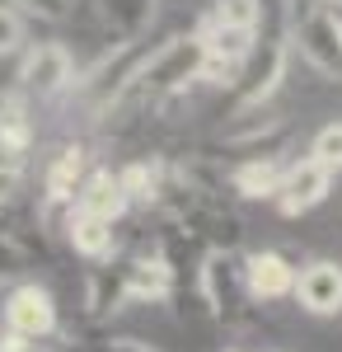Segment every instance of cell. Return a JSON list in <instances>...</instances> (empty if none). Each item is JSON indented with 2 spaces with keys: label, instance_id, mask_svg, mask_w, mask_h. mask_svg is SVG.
<instances>
[{
  "label": "cell",
  "instance_id": "cell-1",
  "mask_svg": "<svg viewBox=\"0 0 342 352\" xmlns=\"http://www.w3.org/2000/svg\"><path fill=\"white\" fill-rule=\"evenodd\" d=\"M202 61H207L202 38H197V33H174V38L155 43L150 52L141 56L132 80H136V89L146 94V104L155 109L164 99H179L192 85H202Z\"/></svg>",
  "mask_w": 342,
  "mask_h": 352
},
{
  "label": "cell",
  "instance_id": "cell-2",
  "mask_svg": "<svg viewBox=\"0 0 342 352\" xmlns=\"http://www.w3.org/2000/svg\"><path fill=\"white\" fill-rule=\"evenodd\" d=\"M197 296L211 310V320L220 324H244L253 296H249V277H244V254L239 249H211L197 268Z\"/></svg>",
  "mask_w": 342,
  "mask_h": 352
},
{
  "label": "cell",
  "instance_id": "cell-3",
  "mask_svg": "<svg viewBox=\"0 0 342 352\" xmlns=\"http://www.w3.org/2000/svg\"><path fill=\"white\" fill-rule=\"evenodd\" d=\"M80 61L66 43H33L19 56V94L24 99H61L66 89H76Z\"/></svg>",
  "mask_w": 342,
  "mask_h": 352
},
{
  "label": "cell",
  "instance_id": "cell-4",
  "mask_svg": "<svg viewBox=\"0 0 342 352\" xmlns=\"http://www.w3.org/2000/svg\"><path fill=\"white\" fill-rule=\"evenodd\" d=\"M290 52H295V47H290V33H267L258 56L249 61L244 85H239L235 113H263L267 104H272V94L282 89V80H286V71H290Z\"/></svg>",
  "mask_w": 342,
  "mask_h": 352
},
{
  "label": "cell",
  "instance_id": "cell-5",
  "mask_svg": "<svg viewBox=\"0 0 342 352\" xmlns=\"http://www.w3.org/2000/svg\"><path fill=\"white\" fill-rule=\"evenodd\" d=\"M290 47L300 52V61L310 71L328 76V80H342V28L333 24V14L323 5L290 24Z\"/></svg>",
  "mask_w": 342,
  "mask_h": 352
},
{
  "label": "cell",
  "instance_id": "cell-6",
  "mask_svg": "<svg viewBox=\"0 0 342 352\" xmlns=\"http://www.w3.org/2000/svg\"><path fill=\"white\" fill-rule=\"evenodd\" d=\"M132 305L127 296V263L113 258V263H94L80 282V320L84 324H113L122 310Z\"/></svg>",
  "mask_w": 342,
  "mask_h": 352
},
{
  "label": "cell",
  "instance_id": "cell-7",
  "mask_svg": "<svg viewBox=\"0 0 342 352\" xmlns=\"http://www.w3.org/2000/svg\"><path fill=\"white\" fill-rule=\"evenodd\" d=\"M0 320H5V329H14V333L28 338V343L52 338L56 324H61L56 296L43 287V282H19V287L5 296V305H0Z\"/></svg>",
  "mask_w": 342,
  "mask_h": 352
},
{
  "label": "cell",
  "instance_id": "cell-8",
  "mask_svg": "<svg viewBox=\"0 0 342 352\" xmlns=\"http://www.w3.org/2000/svg\"><path fill=\"white\" fill-rule=\"evenodd\" d=\"M89 10L108 47H136L146 28L155 24L159 0H89Z\"/></svg>",
  "mask_w": 342,
  "mask_h": 352
},
{
  "label": "cell",
  "instance_id": "cell-9",
  "mask_svg": "<svg viewBox=\"0 0 342 352\" xmlns=\"http://www.w3.org/2000/svg\"><path fill=\"white\" fill-rule=\"evenodd\" d=\"M122 263H127V296H132V305H164L179 292V272L164 263L155 240L141 244L132 258H122Z\"/></svg>",
  "mask_w": 342,
  "mask_h": 352
},
{
  "label": "cell",
  "instance_id": "cell-10",
  "mask_svg": "<svg viewBox=\"0 0 342 352\" xmlns=\"http://www.w3.org/2000/svg\"><path fill=\"white\" fill-rule=\"evenodd\" d=\"M328 188H333V174H328L319 160L300 155V160H290L286 174H282L277 212H282V217H305V212H315L319 202L328 197Z\"/></svg>",
  "mask_w": 342,
  "mask_h": 352
},
{
  "label": "cell",
  "instance_id": "cell-11",
  "mask_svg": "<svg viewBox=\"0 0 342 352\" xmlns=\"http://www.w3.org/2000/svg\"><path fill=\"white\" fill-rule=\"evenodd\" d=\"M295 300H300V310H310L319 320L342 315V263H333V258L305 263L300 282H295Z\"/></svg>",
  "mask_w": 342,
  "mask_h": 352
},
{
  "label": "cell",
  "instance_id": "cell-12",
  "mask_svg": "<svg viewBox=\"0 0 342 352\" xmlns=\"http://www.w3.org/2000/svg\"><path fill=\"white\" fill-rule=\"evenodd\" d=\"M244 277H249V296L253 300H286V296H295V282H300L290 258H282L277 249L244 254Z\"/></svg>",
  "mask_w": 342,
  "mask_h": 352
},
{
  "label": "cell",
  "instance_id": "cell-13",
  "mask_svg": "<svg viewBox=\"0 0 342 352\" xmlns=\"http://www.w3.org/2000/svg\"><path fill=\"white\" fill-rule=\"evenodd\" d=\"M76 212H84V217H99V221H113V226L132 212V202H127V192H122L117 169L94 164V174L84 179V188H80V197H76Z\"/></svg>",
  "mask_w": 342,
  "mask_h": 352
},
{
  "label": "cell",
  "instance_id": "cell-14",
  "mask_svg": "<svg viewBox=\"0 0 342 352\" xmlns=\"http://www.w3.org/2000/svg\"><path fill=\"white\" fill-rule=\"evenodd\" d=\"M61 235H66V244L76 249L89 268H94V263H113V258H117V226H113V221L71 212V221H66V230H61Z\"/></svg>",
  "mask_w": 342,
  "mask_h": 352
},
{
  "label": "cell",
  "instance_id": "cell-15",
  "mask_svg": "<svg viewBox=\"0 0 342 352\" xmlns=\"http://www.w3.org/2000/svg\"><path fill=\"white\" fill-rule=\"evenodd\" d=\"M282 174H286L282 160H235L230 164V188L244 202H277Z\"/></svg>",
  "mask_w": 342,
  "mask_h": 352
},
{
  "label": "cell",
  "instance_id": "cell-16",
  "mask_svg": "<svg viewBox=\"0 0 342 352\" xmlns=\"http://www.w3.org/2000/svg\"><path fill=\"white\" fill-rule=\"evenodd\" d=\"M202 14H207V19H216V24L253 28V33H263V24H267V0H211Z\"/></svg>",
  "mask_w": 342,
  "mask_h": 352
},
{
  "label": "cell",
  "instance_id": "cell-17",
  "mask_svg": "<svg viewBox=\"0 0 342 352\" xmlns=\"http://www.w3.org/2000/svg\"><path fill=\"white\" fill-rule=\"evenodd\" d=\"M310 160H319L328 174H342V122H323L315 136H310Z\"/></svg>",
  "mask_w": 342,
  "mask_h": 352
},
{
  "label": "cell",
  "instance_id": "cell-18",
  "mask_svg": "<svg viewBox=\"0 0 342 352\" xmlns=\"http://www.w3.org/2000/svg\"><path fill=\"white\" fill-rule=\"evenodd\" d=\"M24 43H28V19L14 10V5L0 0V56H14Z\"/></svg>",
  "mask_w": 342,
  "mask_h": 352
},
{
  "label": "cell",
  "instance_id": "cell-19",
  "mask_svg": "<svg viewBox=\"0 0 342 352\" xmlns=\"http://www.w3.org/2000/svg\"><path fill=\"white\" fill-rule=\"evenodd\" d=\"M28 258H33V249L24 244V235L19 230H0V277H19Z\"/></svg>",
  "mask_w": 342,
  "mask_h": 352
},
{
  "label": "cell",
  "instance_id": "cell-20",
  "mask_svg": "<svg viewBox=\"0 0 342 352\" xmlns=\"http://www.w3.org/2000/svg\"><path fill=\"white\" fill-rule=\"evenodd\" d=\"M94 352H164V348L146 343V338H132V333H117V338H104Z\"/></svg>",
  "mask_w": 342,
  "mask_h": 352
},
{
  "label": "cell",
  "instance_id": "cell-21",
  "mask_svg": "<svg viewBox=\"0 0 342 352\" xmlns=\"http://www.w3.org/2000/svg\"><path fill=\"white\" fill-rule=\"evenodd\" d=\"M19 184H24V169H14V164H0V207L19 192Z\"/></svg>",
  "mask_w": 342,
  "mask_h": 352
},
{
  "label": "cell",
  "instance_id": "cell-22",
  "mask_svg": "<svg viewBox=\"0 0 342 352\" xmlns=\"http://www.w3.org/2000/svg\"><path fill=\"white\" fill-rule=\"evenodd\" d=\"M282 5V14H286V24H295V19H305L310 10H319L323 0H277Z\"/></svg>",
  "mask_w": 342,
  "mask_h": 352
},
{
  "label": "cell",
  "instance_id": "cell-23",
  "mask_svg": "<svg viewBox=\"0 0 342 352\" xmlns=\"http://www.w3.org/2000/svg\"><path fill=\"white\" fill-rule=\"evenodd\" d=\"M38 343H28V338H19L14 329H0V352H33Z\"/></svg>",
  "mask_w": 342,
  "mask_h": 352
},
{
  "label": "cell",
  "instance_id": "cell-24",
  "mask_svg": "<svg viewBox=\"0 0 342 352\" xmlns=\"http://www.w3.org/2000/svg\"><path fill=\"white\" fill-rule=\"evenodd\" d=\"M33 352H56V348H33Z\"/></svg>",
  "mask_w": 342,
  "mask_h": 352
}]
</instances>
